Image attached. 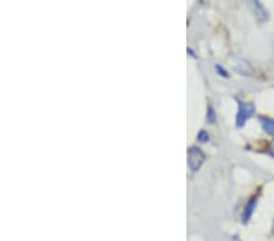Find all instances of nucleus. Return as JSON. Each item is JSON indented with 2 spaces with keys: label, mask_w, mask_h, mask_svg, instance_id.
I'll use <instances>...</instances> for the list:
<instances>
[{
  "label": "nucleus",
  "mask_w": 274,
  "mask_h": 241,
  "mask_svg": "<svg viewBox=\"0 0 274 241\" xmlns=\"http://www.w3.org/2000/svg\"><path fill=\"white\" fill-rule=\"evenodd\" d=\"M248 5V9L254 14L258 22H266L268 20V12L260 0H245Z\"/></svg>",
  "instance_id": "3"
},
{
  "label": "nucleus",
  "mask_w": 274,
  "mask_h": 241,
  "mask_svg": "<svg viewBox=\"0 0 274 241\" xmlns=\"http://www.w3.org/2000/svg\"><path fill=\"white\" fill-rule=\"evenodd\" d=\"M272 235H273V238H274V222H273V226H272Z\"/></svg>",
  "instance_id": "10"
},
{
  "label": "nucleus",
  "mask_w": 274,
  "mask_h": 241,
  "mask_svg": "<svg viewBox=\"0 0 274 241\" xmlns=\"http://www.w3.org/2000/svg\"><path fill=\"white\" fill-rule=\"evenodd\" d=\"M232 66H233L234 71H236L238 74L242 76H251L254 72L252 66H251L248 61L242 60V58H236V60L232 62Z\"/></svg>",
  "instance_id": "4"
},
{
  "label": "nucleus",
  "mask_w": 274,
  "mask_h": 241,
  "mask_svg": "<svg viewBox=\"0 0 274 241\" xmlns=\"http://www.w3.org/2000/svg\"><path fill=\"white\" fill-rule=\"evenodd\" d=\"M256 204H257V196H255V198H251V200L248 201V204H246L245 210H244V214H242V220H244V223L248 222V220H250L251 216H252L254 211H255Z\"/></svg>",
  "instance_id": "5"
},
{
  "label": "nucleus",
  "mask_w": 274,
  "mask_h": 241,
  "mask_svg": "<svg viewBox=\"0 0 274 241\" xmlns=\"http://www.w3.org/2000/svg\"><path fill=\"white\" fill-rule=\"evenodd\" d=\"M255 114V106L252 104L242 102V100H238V114H236V127L242 128Z\"/></svg>",
  "instance_id": "1"
},
{
  "label": "nucleus",
  "mask_w": 274,
  "mask_h": 241,
  "mask_svg": "<svg viewBox=\"0 0 274 241\" xmlns=\"http://www.w3.org/2000/svg\"><path fill=\"white\" fill-rule=\"evenodd\" d=\"M258 120L266 133H268L270 136H274V120H270L268 118V117H264V116L258 117Z\"/></svg>",
  "instance_id": "6"
},
{
  "label": "nucleus",
  "mask_w": 274,
  "mask_h": 241,
  "mask_svg": "<svg viewBox=\"0 0 274 241\" xmlns=\"http://www.w3.org/2000/svg\"><path fill=\"white\" fill-rule=\"evenodd\" d=\"M216 70H217V71H218V74H220V76H223V77H229V74H227V72H226V70L224 68H223V67L222 66H220V65H217L216 66Z\"/></svg>",
  "instance_id": "9"
},
{
  "label": "nucleus",
  "mask_w": 274,
  "mask_h": 241,
  "mask_svg": "<svg viewBox=\"0 0 274 241\" xmlns=\"http://www.w3.org/2000/svg\"><path fill=\"white\" fill-rule=\"evenodd\" d=\"M208 120L211 123H214V108H211V106H210V108H208Z\"/></svg>",
  "instance_id": "8"
},
{
  "label": "nucleus",
  "mask_w": 274,
  "mask_h": 241,
  "mask_svg": "<svg viewBox=\"0 0 274 241\" xmlns=\"http://www.w3.org/2000/svg\"><path fill=\"white\" fill-rule=\"evenodd\" d=\"M208 132H205V130H201L200 133H198V139L200 140L201 142H208Z\"/></svg>",
  "instance_id": "7"
},
{
  "label": "nucleus",
  "mask_w": 274,
  "mask_h": 241,
  "mask_svg": "<svg viewBox=\"0 0 274 241\" xmlns=\"http://www.w3.org/2000/svg\"><path fill=\"white\" fill-rule=\"evenodd\" d=\"M205 162V154L196 146H192L188 151V164L192 172H198Z\"/></svg>",
  "instance_id": "2"
}]
</instances>
